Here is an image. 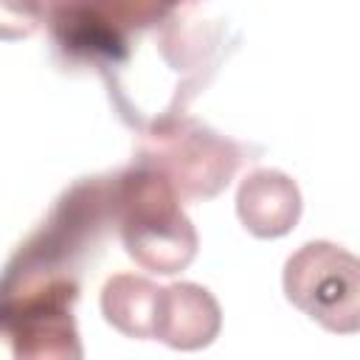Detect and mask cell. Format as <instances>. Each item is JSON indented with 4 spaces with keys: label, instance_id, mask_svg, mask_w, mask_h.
I'll list each match as a JSON object with an SVG mask.
<instances>
[{
    "label": "cell",
    "instance_id": "8992f818",
    "mask_svg": "<svg viewBox=\"0 0 360 360\" xmlns=\"http://www.w3.org/2000/svg\"><path fill=\"white\" fill-rule=\"evenodd\" d=\"M301 188L278 169H253L236 188V217L259 239L287 236L301 219Z\"/></svg>",
    "mask_w": 360,
    "mask_h": 360
},
{
    "label": "cell",
    "instance_id": "ba28073f",
    "mask_svg": "<svg viewBox=\"0 0 360 360\" xmlns=\"http://www.w3.org/2000/svg\"><path fill=\"white\" fill-rule=\"evenodd\" d=\"M163 287L135 273H115L101 287V315L104 321L127 338L152 340L158 326Z\"/></svg>",
    "mask_w": 360,
    "mask_h": 360
},
{
    "label": "cell",
    "instance_id": "30bf717a",
    "mask_svg": "<svg viewBox=\"0 0 360 360\" xmlns=\"http://www.w3.org/2000/svg\"><path fill=\"white\" fill-rule=\"evenodd\" d=\"M166 3H169V6H174V8H177V6H183V3H194V0H166Z\"/></svg>",
    "mask_w": 360,
    "mask_h": 360
},
{
    "label": "cell",
    "instance_id": "52a82bcc",
    "mask_svg": "<svg viewBox=\"0 0 360 360\" xmlns=\"http://www.w3.org/2000/svg\"><path fill=\"white\" fill-rule=\"evenodd\" d=\"M222 326V309L208 287L194 281H174L163 287L155 340L172 349L194 352L214 343Z\"/></svg>",
    "mask_w": 360,
    "mask_h": 360
},
{
    "label": "cell",
    "instance_id": "7a4b0ae2",
    "mask_svg": "<svg viewBox=\"0 0 360 360\" xmlns=\"http://www.w3.org/2000/svg\"><path fill=\"white\" fill-rule=\"evenodd\" d=\"M115 228L127 256L158 276L186 270L200 248L180 194L138 160L115 172Z\"/></svg>",
    "mask_w": 360,
    "mask_h": 360
},
{
    "label": "cell",
    "instance_id": "6da1fadb",
    "mask_svg": "<svg viewBox=\"0 0 360 360\" xmlns=\"http://www.w3.org/2000/svg\"><path fill=\"white\" fill-rule=\"evenodd\" d=\"M0 326L20 360H79L82 343L73 318L79 276L11 256L3 273Z\"/></svg>",
    "mask_w": 360,
    "mask_h": 360
},
{
    "label": "cell",
    "instance_id": "3957f363",
    "mask_svg": "<svg viewBox=\"0 0 360 360\" xmlns=\"http://www.w3.org/2000/svg\"><path fill=\"white\" fill-rule=\"evenodd\" d=\"M259 155V146L225 138L197 118L174 115L141 129L132 160L166 177L180 200L202 202L225 191L233 174Z\"/></svg>",
    "mask_w": 360,
    "mask_h": 360
},
{
    "label": "cell",
    "instance_id": "5b68a950",
    "mask_svg": "<svg viewBox=\"0 0 360 360\" xmlns=\"http://www.w3.org/2000/svg\"><path fill=\"white\" fill-rule=\"evenodd\" d=\"M287 301L332 335L360 332V256L315 239L301 245L281 273Z\"/></svg>",
    "mask_w": 360,
    "mask_h": 360
},
{
    "label": "cell",
    "instance_id": "9c48e42d",
    "mask_svg": "<svg viewBox=\"0 0 360 360\" xmlns=\"http://www.w3.org/2000/svg\"><path fill=\"white\" fill-rule=\"evenodd\" d=\"M45 14L42 0H0V28L3 39L28 37L39 28Z\"/></svg>",
    "mask_w": 360,
    "mask_h": 360
},
{
    "label": "cell",
    "instance_id": "277c9868",
    "mask_svg": "<svg viewBox=\"0 0 360 360\" xmlns=\"http://www.w3.org/2000/svg\"><path fill=\"white\" fill-rule=\"evenodd\" d=\"M45 8L65 62L96 68L107 82L127 65L132 37L155 31L174 11L166 0H45Z\"/></svg>",
    "mask_w": 360,
    "mask_h": 360
}]
</instances>
